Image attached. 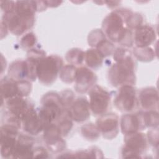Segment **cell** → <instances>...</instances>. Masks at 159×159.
Returning a JSON list of instances; mask_svg holds the SVG:
<instances>
[{
    "label": "cell",
    "mask_w": 159,
    "mask_h": 159,
    "mask_svg": "<svg viewBox=\"0 0 159 159\" xmlns=\"http://www.w3.org/2000/svg\"><path fill=\"white\" fill-rule=\"evenodd\" d=\"M36 11L34 1H17L15 11L4 14L2 20L12 34L20 35L33 27Z\"/></svg>",
    "instance_id": "6da1fadb"
},
{
    "label": "cell",
    "mask_w": 159,
    "mask_h": 159,
    "mask_svg": "<svg viewBox=\"0 0 159 159\" xmlns=\"http://www.w3.org/2000/svg\"><path fill=\"white\" fill-rule=\"evenodd\" d=\"M108 80L115 87L133 86L135 83V63L130 52L110 67L108 71Z\"/></svg>",
    "instance_id": "7a4b0ae2"
},
{
    "label": "cell",
    "mask_w": 159,
    "mask_h": 159,
    "mask_svg": "<svg viewBox=\"0 0 159 159\" xmlns=\"http://www.w3.org/2000/svg\"><path fill=\"white\" fill-rule=\"evenodd\" d=\"M132 13V11L127 9H119L111 12L102 22V28L104 34L112 42L120 43L129 30L124 24Z\"/></svg>",
    "instance_id": "3957f363"
},
{
    "label": "cell",
    "mask_w": 159,
    "mask_h": 159,
    "mask_svg": "<svg viewBox=\"0 0 159 159\" xmlns=\"http://www.w3.org/2000/svg\"><path fill=\"white\" fill-rule=\"evenodd\" d=\"M41 104L42 107L38 111V113L44 129L58 119L65 107L59 94L55 92H49L44 94L41 99Z\"/></svg>",
    "instance_id": "277c9868"
},
{
    "label": "cell",
    "mask_w": 159,
    "mask_h": 159,
    "mask_svg": "<svg viewBox=\"0 0 159 159\" xmlns=\"http://www.w3.org/2000/svg\"><path fill=\"white\" fill-rule=\"evenodd\" d=\"M63 61L57 55L45 56L40 60L37 65V77L42 84L50 85L57 80Z\"/></svg>",
    "instance_id": "5b68a950"
},
{
    "label": "cell",
    "mask_w": 159,
    "mask_h": 159,
    "mask_svg": "<svg viewBox=\"0 0 159 159\" xmlns=\"http://www.w3.org/2000/svg\"><path fill=\"white\" fill-rule=\"evenodd\" d=\"M38 62L32 59L18 60L12 62L9 67L8 76L16 81L27 80L34 81L37 77Z\"/></svg>",
    "instance_id": "8992f818"
},
{
    "label": "cell",
    "mask_w": 159,
    "mask_h": 159,
    "mask_svg": "<svg viewBox=\"0 0 159 159\" xmlns=\"http://www.w3.org/2000/svg\"><path fill=\"white\" fill-rule=\"evenodd\" d=\"M91 111L96 116H102L107 111L111 101V94L105 89L95 84L89 92Z\"/></svg>",
    "instance_id": "52a82bcc"
},
{
    "label": "cell",
    "mask_w": 159,
    "mask_h": 159,
    "mask_svg": "<svg viewBox=\"0 0 159 159\" xmlns=\"http://www.w3.org/2000/svg\"><path fill=\"white\" fill-rule=\"evenodd\" d=\"M138 103L137 92L132 85L120 87L114 100L117 109L122 112H130L134 109Z\"/></svg>",
    "instance_id": "ba28073f"
},
{
    "label": "cell",
    "mask_w": 159,
    "mask_h": 159,
    "mask_svg": "<svg viewBox=\"0 0 159 159\" xmlns=\"http://www.w3.org/2000/svg\"><path fill=\"white\" fill-rule=\"evenodd\" d=\"M19 127L4 124L1 127V155L3 158H11L17 139Z\"/></svg>",
    "instance_id": "9c48e42d"
},
{
    "label": "cell",
    "mask_w": 159,
    "mask_h": 159,
    "mask_svg": "<svg viewBox=\"0 0 159 159\" xmlns=\"http://www.w3.org/2000/svg\"><path fill=\"white\" fill-rule=\"evenodd\" d=\"M119 117L114 113L104 114L96 122L101 134L107 139H112L116 137L119 132Z\"/></svg>",
    "instance_id": "30bf717a"
},
{
    "label": "cell",
    "mask_w": 159,
    "mask_h": 159,
    "mask_svg": "<svg viewBox=\"0 0 159 159\" xmlns=\"http://www.w3.org/2000/svg\"><path fill=\"white\" fill-rule=\"evenodd\" d=\"M43 139L47 147L53 152H59L66 146L65 141L57 125L52 123L43 129Z\"/></svg>",
    "instance_id": "8fae6325"
},
{
    "label": "cell",
    "mask_w": 159,
    "mask_h": 159,
    "mask_svg": "<svg viewBox=\"0 0 159 159\" xmlns=\"http://www.w3.org/2000/svg\"><path fill=\"white\" fill-rule=\"evenodd\" d=\"M97 81L96 74L90 69L81 66L76 70L75 89L79 93H84L94 86Z\"/></svg>",
    "instance_id": "7c38bea8"
},
{
    "label": "cell",
    "mask_w": 159,
    "mask_h": 159,
    "mask_svg": "<svg viewBox=\"0 0 159 159\" xmlns=\"http://www.w3.org/2000/svg\"><path fill=\"white\" fill-rule=\"evenodd\" d=\"M146 127L143 112L127 114L121 118L120 128L124 134L144 130Z\"/></svg>",
    "instance_id": "4fadbf2b"
},
{
    "label": "cell",
    "mask_w": 159,
    "mask_h": 159,
    "mask_svg": "<svg viewBox=\"0 0 159 159\" xmlns=\"http://www.w3.org/2000/svg\"><path fill=\"white\" fill-rule=\"evenodd\" d=\"M34 142L33 139L30 136L22 134L18 136L11 158H33Z\"/></svg>",
    "instance_id": "5bb4252c"
},
{
    "label": "cell",
    "mask_w": 159,
    "mask_h": 159,
    "mask_svg": "<svg viewBox=\"0 0 159 159\" xmlns=\"http://www.w3.org/2000/svg\"><path fill=\"white\" fill-rule=\"evenodd\" d=\"M124 148L140 157L147 148L146 137L143 133L135 132L125 134Z\"/></svg>",
    "instance_id": "9a60e30c"
},
{
    "label": "cell",
    "mask_w": 159,
    "mask_h": 159,
    "mask_svg": "<svg viewBox=\"0 0 159 159\" xmlns=\"http://www.w3.org/2000/svg\"><path fill=\"white\" fill-rule=\"evenodd\" d=\"M73 119L76 122H82L90 117L89 102L86 98H80L76 99L68 109Z\"/></svg>",
    "instance_id": "2e32d148"
},
{
    "label": "cell",
    "mask_w": 159,
    "mask_h": 159,
    "mask_svg": "<svg viewBox=\"0 0 159 159\" xmlns=\"http://www.w3.org/2000/svg\"><path fill=\"white\" fill-rule=\"evenodd\" d=\"M24 131L31 135H37L43 130V126L40 119L38 111L34 107L30 109L21 119Z\"/></svg>",
    "instance_id": "e0dca14e"
},
{
    "label": "cell",
    "mask_w": 159,
    "mask_h": 159,
    "mask_svg": "<svg viewBox=\"0 0 159 159\" xmlns=\"http://www.w3.org/2000/svg\"><path fill=\"white\" fill-rule=\"evenodd\" d=\"M157 38L154 28L150 25H142L135 29L134 42L136 47H147L151 45Z\"/></svg>",
    "instance_id": "ac0fdd59"
},
{
    "label": "cell",
    "mask_w": 159,
    "mask_h": 159,
    "mask_svg": "<svg viewBox=\"0 0 159 159\" xmlns=\"http://www.w3.org/2000/svg\"><path fill=\"white\" fill-rule=\"evenodd\" d=\"M7 113L17 117L20 120L28 111L34 106L22 97L16 96L6 100Z\"/></svg>",
    "instance_id": "d6986e66"
},
{
    "label": "cell",
    "mask_w": 159,
    "mask_h": 159,
    "mask_svg": "<svg viewBox=\"0 0 159 159\" xmlns=\"http://www.w3.org/2000/svg\"><path fill=\"white\" fill-rule=\"evenodd\" d=\"M139 101L143 109L155 111L158 109V93L153 87L143 89L139 95Z\"/></svg>",
    "instance_id": "ffe728a7"
},
{
    "label": "cell",
    "mask_w": 159,
    "mask_h": 159,
    "mask_svg": "<svg viewBox=\"0 0 159 159\" xmlns=\"http://www.w3.org/2000/svg\"><path fill=\"white\" fill-rule=\"evenodd\" d=\"M1 94L2 100L19 96L20 88L18 81L8 77H4L1 80Z\"/></svg>",
    "instance_id": "44dd1931"
},
{
    "label": "cell",
    "mask_w": 159,
    "mask_h": 159,
    "mask_svg": "<svg viewBox=\"0 0 159 159\" xmlns=\"http://www.w3.org/2000/svg\"><path fill=\"white\" fill-rule=\"evenodd\" d=\"M104 57L96 49H88L85 52L84 60L86 65L89 68L96 69L100 67L103 62Z\"/></svg>",
    "instance_id": "7402d4cb"
},
{
    "label": "cell",
    "mask_w": 159,
    "mask_h": 159,
    "mask_svg": "<svg viewBox=\"0 0 159 159\" xmlns=\"http://www.w3.org/2000/svg\"><path fill=\"white\" fill-rule=\"evenodd\" d=\"M55 124L59 129L62 136L66 135L73 127V119H71L68 109H65L63 113L56 120Z\"/></svg>",
    "instance_id": "603a6c76"
},
{
    "label": "cell",
    "mask_w": 159,
    "mask_h": 159,
    "mask_svg": "<svg viewBox=\"0 0 159 159\" xmlns=\"http://www.w3.org/2000/svg\"><path fill=\"white\" fill-rule=\"evenodd\" d=\"M85 52L78 48H74L68 51L65 58L71 65H81L84 60Z\"/></svg>",
    "instance_id": "cb8c5ba5"
},
{
    "label": "cell",
    "mask_w": 159,
    "mask_h": 159,
    "mask_svg": "<svg viewBox=\"0 0 159 159\" xmlns=\"http://www.w3.org/2000/svg\"><path fill=\"white\" fill-rule=\"evenodd\" d=\"M76 70L77 68L71 64L63 66L59 73L60 79L65 83H71L75 81Z\"/></svg>",
    "instance_id": "d4e9b609"
},
{
    "label": "cell",
    "mask_w": 159,
    "mask_h": 159,
    "mask_svg": "<svg viewBox=\"0 0 159 159\" xmlns=\"http://www.w3.org/2000/svg\"><path fill=\"white\" fill-rule=\"evenodd\" d=\"M81 134L85 139L89 140H94L99 137L101 132L96 125L91 123L82 126Z\"/></svg>",
    "instance_id": "484cf974"
},
{
    "label": "cell",
    "mask_w": 159,
    "mask_h": 159,
    "mask_svg": "<svg viewBox=\"0 0 159 159\" xmlns=\"http://www.w3.org/2000/svg\"><path fill=\"white\" fill-rule=\"evenodd\" d=\"M134 53L136 58L142 61H150L155 58V52L152 48L147 47H135Z\"/></svg>",
    "instance_id": "4316f807"
},
{
    "label": "cell",
    "mask_w": 159,
    "mask_h": 159,
    "mask_svg": "<svg viewBox=\"0 0 159 159\" xmlns=\"http://www.w3.org/2000/svg\"><path fill=\"white\" fill-rule=\"evenodd\" d=\"M106 39L104 32L101 29H95L92 30L88 35V43L90 46L96 47L102 40Z\"/></svg>",
    "instance_id": "83f0119b"
},
{
    "label": "cell",
    "mask_w": 159,
    "mask_h": 159,
    "mask_svg": "<svg viewBox=\"0 0 159 159\" xmlns=\"http://www.w3.org/2000/svg\"><path fill=\"white\" fill-rule=\"evenodd\" d=\"M96 48L105 57L111 55L115 50V47L112 43L106 39L99 42Z\"/></svg>",
    "instance_id": "f1b7e54d"
},
{
    "label": "cell",
    "mask_w": 159,
    "mask_h": 159,
    "mask_svg": "<svg viewBox=\"0 0 159 159\" xmlns=\"http://www.w3.org/2000/svg\"><path fill=\"white\" fill-rule=\"evenodd\" d=\"M143 16L139 13H132L127 18L125 24L129 29H136L142 25Z\"/></svg>",
    "instance_id": "f546056e"
},
{
    "label": "cell",
    "mask_w": 159,
    "mask_h": 159,
    "mask_svg": "<svg viewBox=\"0 0 159 159\" xmlns=\"http://www.w3.org/2000/svg\"><path fill=\"white\" fill-rule=\"evenodd\" d=\"M144 118L147 127L156 128L158 124V114L157 111H148L144 112Z\"/></svg>",
    "instance_id": "4dcf8cb0"
},
{
    "label": "cell",
    "mask_w": 159,
    "mask_h": 159,
    "mask_svg": "<svg viewBox=\"0 0 159 159\" xmlns=\"http://www.w3.org/2000/svg\"><path fill=\"white\" fill-rule=\"evenodd\" d=\"M37 42V39L33 32H29L22 37L20 40V45L22 48L27 50H30L35 45Z\"/></svg>",
    "instance_id": "1f68e13d"
},
{
    "label": "cell",
    "mask_w": 159,
    "mask_h": 159,
    "mask_svg": "<svg viewBox=\"0 0 159 159\" xmlns=\"http://www.w3.org/2000/svg\"><path fill=\"white\" fill-rule=\"evenodd\" d=\"M60 96L61 101L64 107L67 106H70L73 102L74 99V94L70 90H65L61 92L59 94Z\"/></svg>",
    "instance_id": "d6a6232c"
},
{
    "label": "cell",
    "mask_w": 159,
    "mask_h": 159,
    "mask_svg": "<svg viewBox=\"0 0 159 159\" xmlns=\"http://www.w3.org/2000/svg\"><path fill=\"white\" fill-rule=\"evenodd\" d=\"M148 142L153 147H158V130L157 127L153 128L148 131L147 135Z\"/></svg>",
    "instance_id": "836d02e7"
},
{
    "label": "cell",
    "mask_w": 159,
    "mask_h": 159,
    "mask_svg": "<svg viewBox=\"0 0 159 159\" xmlns=\"http://www.w3.org/2000/svg\"><path fill=\"white\" fill-rule=\"evenodd\" d=\"M1 7L4 14L14 12L16 8V1H1Z\"/></svg>",
    "instance_id": "e575fe53"
},
{
    "label": "cell",
    "mask_w": 159,
    "mask_h": 159,
    "mask_svg": "<svg viewBox=\"0 0 159 159\" xmlns=\"http://www.w3.org/2000/svg\"><path fill=\"white\" fill-rule=\"evenodd\" d=\"M48 153L44 148L42 147H38L34 149L33 158H48Z\"/></svg>",
    "instance_id": "d590c367"
},
{
    "label": "cell",
    "mask_w": 159,
    "mask_h": 159,
    "mask_svg": "<svg viewBox=\"0 0 159 159\" xmlns=\"http://www.w3.org/2000/svg\"><path fill=\"white\" fill-rule=\"evenodd\" d=\"M46 4L47 5V7H56L59 6L62 2L61 1H45Z\"/></svg>",
    "instance_id": "8d00e7d4"
}]
</instances>
